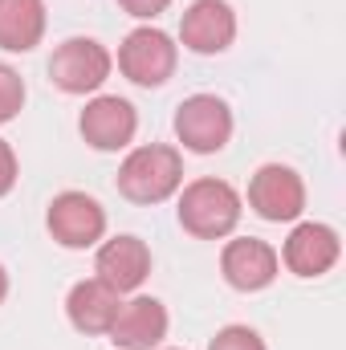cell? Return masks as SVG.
<instances>
[{
  "mask_svg": "<svg viewBox=\"0 0 346 350\" xmlns=\"http://www.w3.org/2000/svg\"><path fill=\"white\" fill-rule=\"evenodd\" d=\"M241 212H245V200L241 191L228 183V179H216V175H200L191 179L183 191H179V228L196 241H224L237 232L241 224Z\"/></svg>",
  "mask_w": 346,
  "mask_h": 350,
  "instance_id": "1",
  "label": "cell"
},
{
  "mask_svg": "<svg viewBox=\"0 0 346 350\" xmlns=\"http://www.w3.org/2000/svg\"><path fill=\"white\" fill-rule=\"evenodd\" d=\"M114 183H118V196L131 200V204H143V208L163 204L183 187V155L175 147H168V143L135 147L118 163Z\"/></svg>",
  "mask_w": 346,
  "mask_h": 350,
  "instance_id": "2",
  "label": "cell"
},
{
  "mask_svg": "<svg viewBox=\"0 0 346 350\" xmlns=\"http://www.w3.org/2000/svg\"><path fill=\"white\" fill-rule=\"evenodd\" d=\"M175 66H179V45L163 29H155V25L131 29L122 37V45H118V70H122V78L143 90L168 86Z\"/></svg>",
  "mask_w": 346,
  "mask_h": 350,
  "instance_id": "3",
  "label": "cell"
},
{
  "mask_svg": "<svg viewBox=\"0 0 346 350\" xmlns=\"http://www.w3.org/2000/svg\"><path fill=\"white\" fill-rule=\"evenodd\" d=\"M175 139L191 155H216L232 139V110L220 94H191L175 106Z\"/></svg>",
  "mask_w": 346,
  "mask_h": 350,
  "instance_id": "4",
  "label": "cell"
},
{
  "mask_svg": "<svg viewBox=\"0 0 346 350\" xmlns=\"http://www.w3.org/2000/svg\"><path fill=\"white\" fill-rule=\"evenodd\" d=\"M110 70H114V57L94 37H70L49 57V82L62 94H94L110 78Z\"/></svg>",
  "mask_w": 346,
  "mask_h": 350,
  "instance_id": "5",
  "label": "cell"
},
{
  "mask_svg": "<svg viewBox=\"0 0 346 350\" xmlns=\"http://www.w3.org/2000/svg\"><path fill=\"white\" fill-rule=\"evenodd\" d=\"M45 228L62 249H94L106 237V208L86 191H62L45 212Z\"/></svg>",
  "mask_w": 346,
  "mask_h": 350,
  "instance_id": "6",
  "label": "cell"
},
{
  "mask_svg": "<svg viewBox=\"0 0 346 350\" xmlns=\"http://www.w3.org/2000/svg\"><path fill=\"white\" fill-rule=\"evenodd\" d=\"M249 208L269 224H293L306 212V183L289 163H265L249 179Z\"/></svg>",
  "mask_w": 346,
  "mask_h": 350,
  "instance_id": "7",
  "label": "cell"
},
{
  "mask_svg": "<svg viewBox=\"0 0 346 350\" xmlns=\"http://www.w3.org/2000/svg\"><path fill=\"white\" fill-rule=\"evenodd\" d=\"M179 41L183 49L200 57H216L237 41V12L228 0H191L179 16Z\"/></svg>",
  "mask_w": 346,
  "mask_h": 350,
  "instance_id": "8",
  "label": "cell"
},
{
  "mask_svg": "<svg viewBox=\"0 0 346 350\" xmlns=\"http://www.w3.org/2000/svg\"><path fill=\"white\" fill-rule=\"evenodd\" d=\"M78 131L94 151H122L135 143V131H139V114L127 98L118 94H98L90 98L82 118H78Z\"/></svg>",
  "mask_w": 346,
  "mask_h": 350,
  "instance_id": "9",
  "label": "cell"
},
{
  "mask_svg": "<svg viewBox=\"0 0 346 350\" xmlns=\"http://www.w3.org/2000/svg\"><path fill=\"white\" fill-rule=\"evenodd\" d=\"M343 257V241L330 224H318V220H302L289 237H285V249L277 261L285 265L293 277H322L330 273Z\"/></svg>",
  "mask_w": 346,
  "mask_h": 350,
  "instance_id": "10",
  "label": "cell"
},
{
  "mask_svg": "<svg viewBox=\"0 0 346 350\" xmlns=\"http://www.w3.org/2000/svg\"><path fill=\"white\" fill-rule=\"evenodd\" d=\"M277 249L269 245V241H257V237H237V241H228L224 245V253H220V273H224V281L232 285V289H241V293H261V289H269L273 281H277Z\"/></svg>",
  "mask_w": 346,
  "mask_h": 350,
  "instance_id": "11",
  "label": "cell"
},
{
  "mask_svg": "<svg viewBox=\"0 0 346 350\" xmlns=\"http://www.w3.org/2000/svg\"><path fill=\"white\" fill-rule=\"evenodd\" d=\"M94 277L106 281L118 293H135L151 277V249H147V241H139L131 232L110 237L98 249V257H94Z\"/></svg>",
  "mask_w": 346,
  "mask_h": 350,
  "instance_id": "12",
  "label": "cell"
},
{
  "mask_svg": "<svg viewBox=\"0 0 346 350\" xmlns=\"http://www.w3.org/2000/svg\"><path fill=\"white\" fill-rule=\"evenodd\" d=\"M168 338V306L159 297H131L122 301L114 326H110V342L118 350H159V342Z\"/></svg>",
  "mask_w": 346,
  "mask_h": 350,
  "instance_id": "13",
  "label": "cell"
},
{
  "mask_svg": "<svg viewBox=\"0 0 346 350\" xmlns=\"http://www.w3.org/2000/svg\"><path fill=\"white\" fill-rule=\"evenodd\" d=\"M118 310H122V293H118V289H110V285H106V281H98V277L78 281V285L70 289V297H66L70 326H74L78 334H90V338L110 334V326H114Z\"/></svg>",
  "mask_w": 346,
  "mask_h": 350,
  "instance_id": "14",
  "label": "cell"
},
{
  "mask_svg": "<svg viewBox=\"0 0 346 350\" xmlns=\"http://www.w3.org/2000/svg\"><path fill=\"white\" fill-rule=\"evenodd\" d=\"M45 0H0V49L33 53L45 41Z\"/></svg>",
  "mask_w": 346,
  "mask_h": 350,
  "instance_id": "15",
  "label": "cell"
},
{
  "mask_svg": "<svg viewBox=\"0 0 346 350\" xmlns=\"http://www.w3.org/2000/svg\"><path fill=\"white\" fill-rule=\"evenodd\" d=\"M21 106H25V78L0 62V126L12 122L21 114Z\"/></svg>",
  "mask_w": 346,
  "mask_h": 350,
  "instance_id": "16",
  "label": "cell"
},
{
  "mask_svg": "<svg viewBox=\"0 0 346 350\" xmlns=\"http://www.w3.org/2000/svg\"><path fill=\"white\" fill-rule=\"evenodd\" d=\"M208 350H269V347L253 326H224V330H216Z\"/></svg>",
  "mask_w": 346,
  "mask_h": 350,
  "instance_id": "17",
  "label": "cell"
},
{
  "mask_svg": "<svg viewBox=\"0 0 346 350\" xmlns=\"http://www.w3.org/2000/svg\"><path fill=\"white\" fill-rule=\"evenodd\" d=\"M16 175H21V167H16V151L0 139V200L16 187Z\"/></svg>",
  "mask_w": 346,
  "mask_h": 350,
  "instance_id": "18",
  "label": "cell"
},
{
  "mask_svg": "<svg viewBox=\"0 0 346 350\" xmlns=\"http://www.w3.org/2000/svg\"><path fill=\"white\" fill-rule=\"evenodd\" d=\"M118 8L127 16H139V21H155L159 12L172 8V0H118Z\"/></svg>",
  "mask_w": 346,
  "mask_h": 350,
  "instance_id": "19",
  "label": "cell"
},
{
  "mask_svg": "<svg viewBox=\"0 0 346 350\" xmlns=\"http://www.w3.org/2000/svg\"><path fill=\"white\" fill-rule=\"evenodd\" d=\"M8 297V273H4V265H0V301Z\"/></svg>",
  "mask_w": 346,
  "mask_h": 350,
  "instance_id": "20",
  "label": "cell"
},
{
  "mask_svg": "<svg viewBox=\"0 0 346 350\" xmlns=\"http://www.w3.org/2000/svg\"><path fill=\"white\" fill-rule=\"evenodd\" d=\"M163 350H175V347H163Z\"/></svg>",
  "mask_w": 346,
  "mask_h": 350,
  "instance_id": "21",
  "label": "cell"
}]
</instances>
